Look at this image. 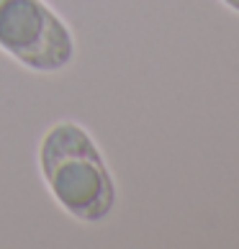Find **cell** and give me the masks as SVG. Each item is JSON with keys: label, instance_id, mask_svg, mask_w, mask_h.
Wrapping results in <instances>:
<instances>
[{"label": "cell", "instance_id": "obj_1", "mask_svg": "<svg viewBox=\"0 0 239 249\" xmlns=\"http://www.w3.org/2000/svg\"><path fill=\"white\" fill-rule=\"evenodd\" d=\"M41 172L57 203L70 216L98 224L116 206V185L103 154L82 126L54 124L41 139Z\"/></svg>", "mask_w": 239, "mask_h": 249}, {"label": "cell", "instance_id": "obj_2", "mask_svg": "<svg viewBox=\"0 0 239 249\" xmlns=\"http://www.w3.org/2000/svg\"><path fill=\"white\" fill-rule=\"evenodd\" d=\"M0 49L36 72H59L75 57V39L44 0H0Z\"/></svg>", "mask_w": 239, "mask_h": 249}, {"label": "cell", "instance_id": "obj_3", "mask_svg": "<svg viewBox=\"0 0 239 249\" xmlns=\"http://www.w3.org/2000/svg\"><path fill=\"white\" fill-rule=\"evenodd\" d=\"M221 3H224L226 8H232V11H237V13H239V0H221Z\"/></svg>", "mask_w": 239, "mask_h": 249}]
</instances>
